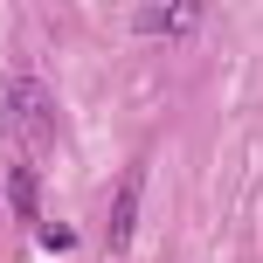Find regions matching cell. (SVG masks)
Returning <instances> with one entry per match:
<instances>
[{
	"mask_svg": "<svg viewBox=\"0 0 263 263\" xmlns=\"http://www.w3.org/2000/svg\"><path fill=\"white\" fill-rule=\"evenodd\" d=\"M0 132H7L14 145H49L55 139V104L49 90H42L35 77H0Z\"/></svg>",
	"mask_w": 263,
	"mask_h": 263,
	"instance_id": "cell-1",
	"label": "cell"
},
{
	"mask_svg": "<svg viewBox=\"0 0 263 263\" xmlns=\"http://www.w3.org/2000/svg\"><path fill=\"white\" fill-rule=\"evenodd\" d=\"M139 180H145V173L132 166L125 180H118V194H111V222H104V250L111 256L132 250V229H139Z\"/></svg>",
	"mask_w": 263,
	"mask_h": 263,
	"instance_id": "cell-2",
	"label": "cell"
},
{
	"mask_svg": "<svg viewBox=\"0 0 263 263\" xmlns=\"http://www.w3.org/2000/svg\"><path fill=\"white\" fill-rule=\"evenodd\" d=\"M201 0H153V7H132V28L139 35H194Z\"/></svg>",
	"mask_w": 263,
	"mask_h": 263,
	"instance_id": "cell-3",
	"label": "cell"
},
{
	"mask_svg": "<svg viewBox=\"0 0 263 263\" xmlns=\"http://www.w3.org/2000/svg\"><path fill=\"white\" fill-rule=\"evenodd\" d=\"M7 208L21 215V222H42V180H35L28 159H14V166H7Z\"/></svg>",
	"mask_w": 263,
	"mask_h": 263,
	"instance_id": "cell-4",
	"label": "cell"
},
{
	"mask_svg": "<svg viewBox=\"0 0 263 263\" xmlns=\"http://www.w3.org/2000/svg\"><path fill=\"white\" fill-rule=\"evenodd\" d=\"M35 236H42V250H49V256L77 250V229H69V222H35Z\"/></svg>",
	"mask_w": 263,
	"mask_h": 263,
	"instance_id": "cell-5",
	"label": "cell"
}]
</instances>
